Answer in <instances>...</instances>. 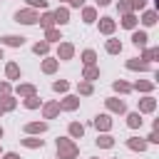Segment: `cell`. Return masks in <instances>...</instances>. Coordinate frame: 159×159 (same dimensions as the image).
<instances>
[{"instance_id": "obj_1", "label": "cell", "mask_w": 159, "mask_h": 159, "mask_svg": "<svg viewBox=\"0 0 159 159\" xmlns=\"http://www.w3.org/2000/svg\"><path fill=\"white\" fill-rule=\"evenodd\" d=\"M55 147H57V159H77L80 157V147L75 144L72 137H57Z\"/></svg>"}, {"instance_id": "obj_2", "label": "cell", "mask_w": 159, "mask_h": 159, "mask_svg": "<svg viewBox=\"0 0 159 159\" xmlns=\"http://www.w3.org/2000/svg\"><path fill=\"white\" fill-rule=\"evenodd\" d=\"M37 20H40V15L32 7H22L15 12V22H20V25H37Z\"/></svg>"}, {"instance_id": "obj_3", "label": "cell", "mask_w": 159, "mask_h": 159, "mask_svg": "<svg viewBox=\"0 0 159 159\" xmlns=\"http://www.w3.org/2000/svg\"><path fill=\"white\" fill-rule=\"evenodd\" d=\"M97 27H99V32H102V35L112 37V35H114V30H117V20H114V17H109V15H104V17H99V20H97Z\"/></svg>"}, {"instance_id": "obj_4", "label": "cell", "mask_w": 159, "mask_h": 159, "mask_svg": "<svg viewBox=\"0 0 159 159\" xmlns=\"http://www.w3.org/2000/svg\"><path fill=\"white\" fill-rule=\"evenodd\" d=\"M60 62H70L75 57V45L72 42H57V55H55Z\"/></svg>"}, {"instance_id": "obj_5", "label": "cell", "mask_w": 159, "mask_h": 159, "mask_svg": "<svg viewBox=\"0 0 159 159\" xmlns=\"http://www.w3.org/2000/svg\"><path fill=\"white\" fill-rule=\"evenodd\" d=\"M104 107L109 109V114H127V104L119 97H107L104 99Z\"/></svg>"}, {"instance_id": "obj_6", "label": "cell", "mask_w": 159, "mask_h": 159, "mask_svg": "<svg viewBox=\"0 0 159 159\" xmlns=\"http://www.w3.org/2000/svg\"><path fill=\"white\" fill-rule=\"evenodd\" d=\"M124 67H127L129 72H149V70H152V65L144 62V60H139V57H129V60L124 62Z\"/></svg>"}, {"instance_id": "obj_7", "label": "cell", "mask_w": 159, "mask_h": 159, "mask_svg": "<svg viewBox=\"0 0 159 159\" xmlns=\"http://www.w3.org/2000/svg\"><path fill=\"white\" fill-rule=\"evenodd\" d=\"M60 109H62V112H75V109H80V94H65V97L60 99Z\"/></svg>"}, {"instance_id": "obj_8", "label": "cell", "mask_w": 159, "mask_h": 159, "mask_svg": "<svg viewBox=\"0 0 159 159\" xmlns=\"http://www.w3.org/2000/svg\"><path fill=\"white\" fill-rule=\"evenodd\" d=\"M157 109V99L152 97V94H147V97H142L139 102H137V112L139 114H152Z\"/></svg>"}, {"instance_id": "obj_9", "label": "cell", "mask_w": 159, "mask_h": 159, "mask_svg": "<svg viewBox=\"0 0 159 159\" xmlns=\"http://www.w3.org/2000/svg\"><path fill=\"white\" fill-rule=\"evenodd\" d=\"M60 102L57 99H50V102H42V119H55L60 114Z\"/></svg>"}, {"instance_id": "obj_10", "label": "cell", "mask_w": 159, "mask_h": 159, "mask_svg": "<svg viewBox=\"0 0 159 159\" xmlns=\"http://www.w3.org/2000/svg\"><path fill=\"white\" fill-rule=\"evenodd\" d=\"M92 124L97 127V132H112V127H114V122H112V117L104 112V114H97L94 119H92Z\"/></svg>"}, {"instance_id": "obj_11", "label": "cell", "mask_w": 159, "mask_h": 159, "mask_svg": "<svg viewBox=\"0 0 159 159\" xmlns=\"http://www.w3.org/2000/svg\"><path fill=\"white\" fill-rule=\"evenodd\" d=\"M40 70H42V75H55L57 70H60V60L57 57H42V62H40Z\"/></svg>"}, {"instance_id": "obj_12", "label": "cell", "mask_w": 159, "mask_h": 159, "mask_svg": "<svg viewBox=\"0 0 159 159\" xmlns=\"http://www.w3.org/2000/svg\"><path fill=\"white\" fill-rule=\"evenodd\" d=\"M15 94L17 97H32V94H37V87L32 84V82H17V87H15Z\"/></svg>"}, {"instance_id": "obj_13", "label": "cell", "mask_w": 159, "mask_h": 159, "mask_svg": "<svg viewBox=\"0 0 159 159\" xmlns=\"http://www.w3.org/2000/svg\"><path fill=\"white\" fill-rule=\"evenodd\" d=\"M0 45L2 47H22L25 45V37L22 35H2L0 37Z\"/></svg>"}, {"instance_id": "obj_14", "label": "cell", "mask_w": 159, "mask_h": 159, "mask_svg": "<svg viewBox=\"0 0 159 159\" xmlns=\"http://www.w3.org/2000/svg\"><path fill=\"white\" fill-rule=\"evenodd\" d=\"M20 144L27 147V149H42L45 147V139H40L37 134H25V139H20Z\"/></svg>"}, {"instance_id": "obj_15", "label": "cell", "mask_w": 159, "mask_h": 159, "mask_svg": "<svg viewBox=\"0 0 159 159\" xmlns=\"http://www.w3.org/2000/svg\"><path fill=\"white\" fill-rule=\"evenodd\" d=\"M124 144H127V149H132V152H139V154H144V152H147V147H149V144H147L142 137H129Z\"/></svg>"}, {"instance_id": "obj_16", "label": "cell", "mask_w": 159, "mask_h": 159, "mask_svg": "<svg viewBox=\"0 0 159 159\" xmlns=\"http://www.w3.org/2000/svg\"><path fill=\"white\" fill-rule=\"evenodd\" d=\"M52 17H55V25H67V22H70V7H67V5H60V7L52 12Z\"/></svg>"}, {"instance_id": "obj_17", "label": "cell", "mask_w": 159, "mask_h": 159, "mask_svg": "<svg viewBox=\"0 0 159 159\" xmlns=\"http://www.w3.org/2000/svg\"><path fill=\"white\" fill-rule=\"evenodd\" d=\"M22 129H25V134H37L40 137V134L47 132V122H27Z\"/></svg>"}, {"instance_id": "obj_18", "label": "cell", "mask_w": 159, "mask_h": 159, "mask_svg": "<svg viewBox=\"0 0 159 159\" xmlns=\"http://www.w3.org/2000/svg\"><path fill=\"white\" fill-rule=\"evenodd\" d=\"M147 42H149V35H147V30H134L132 32V45L134 47H147Z\"/></svg>"}, {"instance_id": "obj_19", "label": "cell", "mask_w": 159, "mask_h": 159, "mask_svg": "<svg viewBox=\"0 0 159 159\" xmlns=\"http://www.w3.org/2000/svg\"><path fill=\"white\" fill-rule=\"evenodd\" d=\"M137 22H139L137 12H124V15H122V20H119V25H122L124 30H134V27H137Z\"/></svg>"}, {"instance_id": "obj_20", "label": "cell", "mask_w": 159, "mask_h": 159, "mask_svg": "<svg viewBox=\"0 0 159 159\" xmlns=\"http://www.w3.org/2000/svg\"><path fill=\"white\" fill-rule=\"evenodd\" d=\"M62 40H65V37H62V30H60V27H47V30H45V42L52 45V42H62Z\"/></svg>"}, {"instance_id": "obj_21", "label": "cell", "mask_w": 159, "mask_h": 159, "mask_svg": "<svg viewBox=\"0 0 159 159\" xmlns=\"http://www.w3.org/2000/svg\"><path fill=\"white\" fill-rule=\"evenodd\" d=\"M132 89H137V92H142V94H152V92H154V82H149V80H137V82L132 84Z\"/></svg>"}, {"instance_id": "obj_22", "label": "cell", "mask_w": 159, "mask_h": 159, "mask_svg": "<svg viewBox=\"0 0 159 159\" xmlns=\"http://www.w3.org/2000/svg\"><path fill=\"white\" fill-rule=\"evenodd\" d=\"M94 142H97V147H99V149H112V147H114V137H112L109 132H102Z\"/></svg>"}, {"instance_id": "obj_23", "label": "cell", "mask_w": 159, "mask_h": 159, "mask_svg": "<svg viewBox=\"0 0 159 159\" xmlns=\"http://www.w3.org/2000/svg\"><path fill=\"white\" fill-rule=\"evenodd\" d=\"M82 22L92 25L97 22V7H89V5H82Z\"/></svg>"}, {"instance_id": "obj_24", "label": "cell", "mask_w": 159, "mask_h": 159, "mask_svg": "<svg viewBox=\"0 0 159 159\" xmlns=\"http://www.w3.org/2000/svg\"><path fill=\"white\" fill-rule=\"evenodd\" d=\"M157 10H144L142 12V17H139V22L144 25V27H152V25H157Z\"/></svg>"}, {"instance_id": "obj_25", "label": "cell", "mask_w": 159, "mask_h": 159, "mask_svg": "<svg viewBox=\"0 0 159 159\" xmlns=\"http://www.w3.org/2000/svg\"><path fill=\"white\" fill-rule=\"evenodd\" d=\"M122 47H124V45H122L117 37H109V40L104 42V50H107V55H119V52H122Z\"/></svg>"}, {"instance_id": "obj_26", "label": "cell", "mask_w": 159, "mask_h": 159, "mask_svg": "<svg viewBox=\"0 0 159 159\" xmlns=\"http://www.w3.org/2000/svg\"><path fill=\"white\" fill-rule=\"evenodd\" d=\"M20 75H22V72H20V65L10 60V62L5 65V77H7V80H20Z\"/></svg>"}, {"instance_id": "obj_27", "label": "cell", "mask_w": 159, "mask_h": 159, "mask_svg": "<svg viewBox=\"0 0 159 159\" xmlns=\"http://www.w3.org/2000/svg\"><path fill=\"white\" fill-rule=\"evenodd\" d=\"M82 80H87V82L99 80V67H97V65H87V67L82 70Z\"/></svg>"}, {"instance_id": "obj_28", "label": "cell", "mask_w": 159, "mask_h": 159, "mask_svg": "<svg viewBox=\"0 0 159 159\" xmlns=\"http://www.w3.org/2000/svg\"><path fill=\"white\" fill-rule=\"evenodd\" d=\"M77 94H82V97H92V94H94V84L87 82V80H80V82H77Z\"/></svg>"}, {"instance_id": "obj_29", "label": "cell", "mask_w": 159, "mask_h": 159, "mask_svg": "<svg viewBox=\"0 0 159 159\" xmlns=\"http://www.w3.org/2000/svg\"><path fill=\"white\" fill-rule=\"evenodd\" d=\"M67 134H70L72 139H82V137H84V124H80V122H70Z\"/></svg>"}, {"instance_id": "obj_30", "label": "cell", "mask_w": 159, "mask_h": 159, "mask_svg": "<svg viewBox=\"0 0 159 159\" xmlns=\"http://www.w3.org/2000/svg\"><path fill=\"white\" fill-rule=\"evenodd\" d=\"M0 107H2V112H12V109L17 107L15 94H2V97H0Z\"/></svg>"}, {"instance_id": "obj_31", "label": "cell", "mask_w": 159, "mask_h": 159, "mask_svg": "<svg viewBox=\"0 0 159 159\" xmlns=\"http://www.w3.org/2000/svg\"><path fill=\"white\" fill-rule=\"evenodd\" d=\"M142 124H144V119H142L139 112H129V114H127V127H129V129H139Z\"/></svg>"}, {"instance_id": "obj_32", "label": "cell", "mask_w": 159, "mask_h": 159, "mask_svg": "<svg viewBox=\"0 0 159 159\" xmlns=\"http://www.w3.org/2000/svg\"><path fill=\"white\" fill-rule=\"evenodd\" d=\"M112 89H114L117 94H129V92H132V84L124 82V80H114V82H112Z\"/></svg>"}, {"instance_id": "obj_33", "label": "cell", "mask_w": 159, "mask_h": 159, "mask_svg": "<svg viewBox=\"0 0 159 159\" xmlns=\"http://www.w3.org/2000/svg\"><path fill=\"white\" fill-rule=\"evenodd\" d=\"M22 107H25V109H30V112H32V109H40V107H42V99H40L37 94L25 97V99H22Z\"/></svg>"}, {"instance_id": "obj_34", "label": "cell", "mask_w": 159, "mask_h": 159, "mask_svg": "<svg viewBox=\"0 0 159 159\" xmlns=\"http://www.w3.org/2000/svg\"><path fill=\"white\" fill-rule=\"evenodd\" d=\"M37 22H40V27H42V30L55 27V17H52V12H50V10H45V12L40 15V20H37Z\"/></svg>"}, {"instance_id": "obj_35", "label": "cell", "mask_w": 159, "mask_h": 159, "mask_svg": "<svg viewBox=\"0 0 159 159\" xmlns=\"http://www.w3.org/2000/svg\"><path fill=\"white\" fill-rule=\"evenodd\" d=\"M32 52H35L37 57H47V55H50V42H45V40H42V42H35V45H32Z\"/></svg>"}, {"instance_id": "obj_36", "label": "cell", "mask_w": 159, "mask_h": 159, "mask_svg": "<svg viewBox=\"0 0 159 159\" xmlns=\"http://www.w3.org/2000/svg\"><path fill=\"white\" fill-rule=\"evenodd\" d=\"M157 57H159V47H142V57H139V60L152 62V60H157Z\"/></svg>"}, {"instance_id": "obj_37", "label": "cell", "mask_w": 159, "mask_h": 159, "mask_svg": "<svg viewBox=\"0 0 159 159\" xmlns=\"http://www.w3.org/2000/svg\"><path fill=\"white\" fill-rule=\"evenodd\" d=\"M80 60H82L84 67H87V65H97V52H94V50H82Z\"/></svg>"}, {"instance_id": "obj_38", "label": "cell", "mask_w": 159, "mask_h": 159, "mask_svg": "<svg viewBox=\"0 0 159 159\" xmlns=\"http://www.w3.org/2000/svg\"><path fill=\"white\" fill-rule=\"evenodd\" d=\"M67 89H70V82H67V80H55V82H52V92H60V94H65Z\"/></svg>"}, {"instance_id": "obj_39", "label": "cell", "mask_w": 159, "mask_h": 159, "mask_svg": "<svg viewBox=\"0 0 159 159\" xmlns=\"http://www.w3.org/2000/svg\"><path fill=\"white\" fill-rule=\"evenodd\" d=\"M117 12H119V15L132 12V2H129V0H119V2H117Z\"/></svg>"}, {"instance_id": "obj_40", "label": "cell", "mask_w": 159, "mask_h": 159, "mask_svg": "<svg viewBox=\"0 0 159 159\" xmlns=\"http://www.w3.org/2000/svg\"><path fill=\"white\" fill-rule=\"evenodd\" d=\"M27 7H32V10H47V0H27Z\"/></svg>"}, {"instance_id": "obj_41", "label": "cell", "mask_w": 159, "mask_h": 159, "mask_svg": "<svg viewBox=\"0 0 159 159\" xmlns=\"http://www.w3.org/2000/svg\"><path fill=\"white\" fill-rule=\"evenodd\" d=\"M10 92H12L10 80H0V97H2V94H10Z\"/></svg>"}, {"instance_id": "obj_42", "label": "cell", "mask_w": 159, "mask_h": 159, "mask_svg": "<svg viewBox=\"0 0 159 159\" xmlns=\"http://www.w3.org/2000/svg\"><path fill=\"white\" fill-rule=\"evenodd\" d=\"M129 2H132V12H137V10H144L149 0H129Z\"/></svg>"}, {"instance_id": "obj_43", "label": "cell", "mask_w": 159, "mask_h": 159, "mask_svg": "<svg viewBox=\"0 0 159 159\" xmlns=\"http://www.w3.org/2000/svg\"><path fill=\"white\" fill-rule=\"evenodd\" d=\"M144 142H147V144H159V132H157V129H152V132H149V137H147Z\"/></svg>"}, {"instance_id": "obj_44", "label": "cell", "mask_w": 159, "mask_h": 159, "mask_svg": "<svg viewBox=\"0 0 159 159\" xmlns=\"http://www.w3.org/2000/svg\"><path fill=\"white\" fill-rule=\"evenodd\" d=\"M84 0H67V7H82Z\"/></svg>"}, {"instance_id": "obj_45", "label": "cell", "mask_w": 159, "mask_h": 159, "mask_svg": "<svg viewBox=\"0 0 159 159\" xmlns=\"http://www.w3.org/2000/svg\"><path fill=\"white\" fill-rule=\"evenodd\" d=\"M2 159H22V157H20V154H15V152H5V154H2Z\"/></svg>"}, {"instance_id": "obj_46", "label": "cell", "mask_w": 159, "mask_h": 159, "mask_svg": "<svg viewBox=\"0 0 159 159\" xmlns=\"http://www.w3.org/2000/svg\"><path fill=\"white\" fill-rule=\"evenodd\" d=\"M94 2H97V7H107L112 0H94Z\"/></svg>"}, {"instance_id": "obj_47", "label": "cell", "mask_w": 159, "mask_h": 159, "mask_svg": "<svg viewBox=\"0 0 159 159\" xmlns=\"http://www.w3.org/2000/svg\"><path fill=\"white\" fill-rule=\"evenodd\" d=\"M2 137H5V129H2V127H0V139H2Z\"/></svg>"}, {"instance_id": "obj_48", "label": "cell", "mask_w": 159, "mask_h": 159, "mask_svg": "<svg viewBox=\"0 0 159 159\" xmlns=\"http://www.w3.org/2000/svg\"><path fill=\"white\" fill-rule=\"evenodd\" d=\"M2 114H5V112H2V107H0V117H2Z\"/></svg>"}, {"instance_id": "obj_49", "label": "cell", "mask_w": 159, "mask_h": 159, "mask_svg": "<svg viewBox=\"0 0 159 159\" xmlns=\"http://www.w3.org/2000/svg\"><path fill=\"white\" fill-rule=\"evenodd\" d=\"M0 60H2V47H0Z\"/></svg>"}, {"instance_id": "obj_50", "label": "cell", "mask_w": 159, "mask_h": 159, "mask_svg": "<svg viewBox=\"0 0 159 159\" xmlns=\"http://www.w3.org/2000/svg\"><path fill=\"white\" fill-rule=\"evenodd\" d=\"M0 157H2V149H0Z\"/></svg>"}, {"instance_id": "obj_51", "label": "cell", "mask_w": 159, "mask_h": 159, "mask_svg": "<svg viewBox=\"0 0 159 159\" xmlns=\"http://www.w3.org/2000/svg\"><path fill=\"white\" fill-rule=\"evenodd\" d=\"M60 2H67V0H60Z\"/></svg>"}, {"instance_id": "obj_52", "label": "cell", "mask_w": 159, "mask_h": 159, "mask_svg": "<svg viewBox=\"0 0 159 159\" xmlns=\"http://www.w3.org/2000/svg\"><path fill=\"white\" fill-rule=\"evenodd\" d=\"M114 159H119V157H114Z\"/></svg>"}]
</instances>
